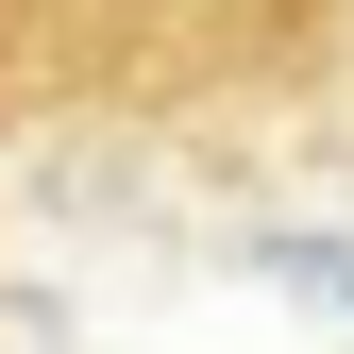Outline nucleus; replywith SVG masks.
<instances>
[]
</instances>
